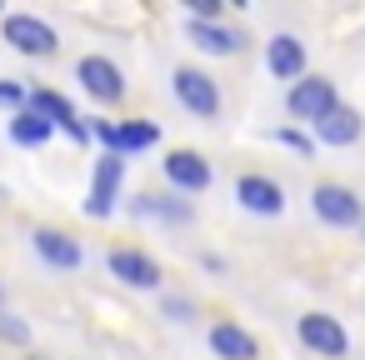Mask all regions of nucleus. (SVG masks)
Listing matches in <instances>:
<instances>
[{
  "instance_id": "nucleus-1",
  "label": "nucleus",
  "mask_w": 365,
  "mask_h": 360,
  "mask_svg": "<svg viewBox=\"0 0 365 360\" xmlns=\"http://www.w3.org/2000/svg\"><path fill=\"white\" fill-rule=\"evenodd\" d=\"M310 210H315L330 230H365V200H360L350 185H340V180H320V185L310 190Z\"/></svg>"
},
{
  "instance_id": "nucleus-2",
  "label": "nucleus",
  "mask_w": 365,
  "mask_h": 360,
  "mask_svg": "<svg viewBox=\"0 0 365 360\" xmlns=\"http://www.w3.org/2000/svg\"><path fill=\"white\" fill-rule=\"evenodd\" d=\"M170 91H175L180 110H190L195 120H215L220 115V86H215V76H205L195 66H180L170 76Z\"/></svg>"
},
{
  "instance_id": "nucleus-3",
  "label": "nucleus",
  "mask_w": 365,
  "mask_h": 360,
  "mask_svg": "<svg viewBox=\"0 0 365 360\" xmlns=\"http://www.w3.org/2000/svg\"><path fill=\"white\" fill-rule=\"evenodd\" d=\"M335 106H340V96H335V81L330 76H305V81H295L285 91V110L295 120H305V125H320Z\"/></svg>"
},
{
  "instance_id": "nucleus-4",
  "label": "nucleus",
  "mask_w": 365,
  "mask_h": 360,
  "mask_svg": "<svg viewBox=\"0 0 365 360\" xmlns=\"http://www.w3.org/2000/svg\"><path fill=\"white\" fill-rule=\"evenodd\" d=\"M76 81H81V91H86L91 101H101V106H120V101H125V76H120V66H115L110 56H81Z\"/></svg>"
},
{
  "instance_id": "nucleus-5",
  "label": "nucleus",
  "mask_w": 365,
  "mask_h": 360,
  "mask_svg": "<svg viewBox=\"0 0 365 360\" xmlns=\"http://www.w3.org/2000/svg\"><path fill=\"white\" fill-rule=\"evenodd\" d=\"M120 180H125V155H101L96 170H91V195H86V215L91 220H110L115 215Z\"/></svg>"
},
{
  "instance_id": "nucleus-6",
  "label": "nucleus",
  "mask_w": 365,
  "mask_h": 360,
  "mask_svg": "<svg viewBox=\"0 0 365 360\" xmlns=\"http://www.w3.org/2000/svg\"><path fill=\"white\" fill-rule=\"evenodd\" d=\"M295 335H300L305 350H315V355H325V360H340V355L350 350L345 325H340L335 315H325V310H305V315L295 320Z\"/></svg>"
},
{
  "instance_id": "nucleus-7",
  "label": "nucleus",
  "mask_w": 365,
  "mask_h": 360,
  "mask_svg": "<svg viewBox=\"0 0 365 360\" xmlns=\"http://www.w3.org/2000/svg\"><path fill=\"white\" fill-rule=\"evenodd\" d=\"M0 36H6L11 51H21V56H56L61 51V36L41 16H6L0 21Z\"/></svg>"
},
{
  "instance_id": "nucleus-8",
  "label": "nucleus",
  "mask_w": 365,
  "mask_h": 360,
  "mask_svg": "<svg viewBox=\"0 0 365 360\" xmlns=\"http://www.w3.org/2000/svg\"><path fill=\"white\" fill-rule=\"evenodd\" d=\"M31 110H41V115H46L56 130H66L76 145H86V140H91V125L76 115V106H71L61 91H51V86H31Z\"/></svg>"
},
{
  "instance_id": "nucleus-9",
  "label": "nucleus",
  "mask_w": 365,
  "mask_h": 360,
  "mask_svg": "<svg viewBox=\"0 0 365 360\" xmlns=\"http://www.w3.org/2000/svg\"><path fill=\"white\" fill-rule=\"evenodd\" d=\"M160 170H165V180H170L180 195H200V190L210 185V160H205L200 150H170V155L160 160Z\"/></svg>"
},
{
  "instance_id": "nucleus-10",
  "label": "nucleus",
  "mask_w": 365,
  "mask_h": 360,
  "mask_svg": "<svg viewBox=\"0 0 365 360\" xmlns=\"http://www.w3.org/2000/svg\"><path fill=\"white\" fill-rule=\"evenodd\" d=\"M235 200H240L250 215H265V220L285 210V190H280V180H270V175H260V170H250V175L235 180Z\"/></svg>"
},
{
  "instance_id": "nucleus-11",
  "label": "nucleus",
  "mask_w": 365,
  "mask_h": 360,
  "mask_svg": "<svg viewBox=\"0 0 365 360\" xmlns=\"http://www.w3.org/2000/svg\"><path fill=\"white\" fill-rule=\"evenodd\" d=\"M106 265H110L115 280H125V285H135V290H155V285H160V265H155L145 250H135V245H115V250L106 255Z\"/></svg>"
},
{
  "instance_id": "nucleus-12",
  "label": "nucleus",
  "mask_w": 365,
  "mask_h": 360,
  "mask_svg": "<svg viewBox=\"0 0 365 360\" xmlns=\"http://www.w3.org/2000/svg\"><path fill=\"white\" fill-rule=\"evenodd\" d=\"M31 245H36V255H41L46 265H56V270H81V260H86L81 240L66 235V230H51V225L31 230Z\"/></svg>"
},
{
  "instance_id": "nucleus-13",
  "label": "nucleus",
  "mask_w": 365,
  "mask_h": 360,
  "mask_svg": "<svg viewBox=\"0 0 365 360\" xmlns=\"http://www.w3.org/2000/svg\"><path fill=\"white\" fill-rule=\"evenodd\" d=\"M265 71H270L275 81H290V86L305 81V46H300L295 36H285V31L270 36V41H265Z\"/></svg>"
},
{
  "instance_id": "nucleus-14",
  "label": "nucleus",
  "mask_w": 365,
  "mask_h": 360,
  "mask_svg": "<svg viewBox=\"0 0 365 360\" xmlns=\"http://www.w3.org/2000/svg\"><path fill=\"white\" fill-rule=\"evenodd\" d=\"M185 36H190V46L195 51H205V56H240L245 51V36L235 31V26H210V21H185Z\"/></svg>"
},
{
  "instance_id": "nucleus-15",
  "label": "nucleus",
  "mask_w": 365,
  "mask_h": 360,
  "mask_svg": "<svg viewBox=\"0 0 365 360\" xmlns=\"http://www.w3.org/2000/svg\"><path fill=\"white\" fill-rule=\"evenodd\" d=\"M315 130V140L320 145H335V150H345V145H355L360 135H365V115L355 110V106H335L320 125H310Z\"/></svg>"
},
{
  "instance_id": "nucleus-16",
  "label": "nucleus",
  "mask_w": 365,
  "mask_h": 360,
  "mask_svg": "<svg viewBox=\"0 0 365 360\" xmlns=\"http://www.w3.org/2000/svg\"><path fill=\"white\" fill-rule=\"evenodd\" d=\"M210 350L220 360H260V340L245 325H235V320H215L210 325Z\"/></svg>"
},
{
  "instance_id": "nucleus-17",
  "label": "nucleus",
  "mask_w": 365,
  "mask_h": 360,
  "mask_svg": "<svg viewBox=\"0 0 365 360\" xmlns=\"http://www.w3.org/2000/svg\"><path fill=\"white\" fill-rule=\"evenodd\" d=\"M51 135H56V125H51L41 110H31V106H26L21 115H11V140H16V145H31V150H41Z\"/></svg>"
},
{
  "instance_id": "nucleus-18",
  "label": "nucleus",
  "mask_w": 365,
  "mask_h": 360,
  "mask_svg": "<svg viewBox=\"0 0 365 360\" xmlns=\"http://www.w3.org/2000/svg\"><path fill=\"white\" fill-rule=\"evenodd\" d=\"M140 220L145 215H155V220H175V225H185V220H195V210H190V200H180V195H140L135 205H130Z\"/></svg>"
},
{
  "instance_id": "nucleus-19",
  "label": "nucleus",
  "mask_w": 365,
  "mask_h": 360,
  "mask_svg": "<svg viewBox=\"0 0 365 360\" xmlns=\"http://www.w3.org/2000/svg\"><path fill=\"white\" fill-rule=\"evenodd\" d=\"M150 145H160L155 120H120V155H135V150H150Z\"/></svg>"
},
{
  "instance_id": "nucleus-20",
  "label": "nucleus",
  "mask_w": 365,
  "mask_h": 360,
  "mask_svg": "<svg viewBox=\"0 0 365 360\" xmlns=\"http://www.w3.org/2000/svg\"><path fill=\"white\" fill-rule=\"evenodd\" d=\"M0 340H11V345H31V325L11 310H0Z\"/></svg>"
},
{
  "instance_id": "nucleus-21",
  "label": "nucleus",
  "mask_w": 365,
  "mask_h": 360,
  "mask_svg": "<svg viewBox=\"0 0 365 360\" xmlns=\"http://www.w3.org/2000/svg\"><path fill=\"white\" fill-rule=\"evenodd\" d=\"M0 106H6V110H16V115H21V110L31 106V91H26L21 81H0Z\"/></svg>"
},
{
  "instance_id": "nucleus-22",
  "label": "nucleus",
  "mask_w": 365,
  "mask_h": 360,
  "mask_svg": "<svg viewBox=\"0 0 365 360\" xmlns=\"http://www.w3.org/2000/svg\"><path fill=\"white\" fill-rule=\"evenodd\" d=\"M275 140H280V145H290V150H300V155H315V140H310V135H300V130H290V125H285V130H275Z\"/></svg>"
},
{
  "instance_id": "nucleus-23",
  "label": "nucleus",
  "mask_w": 365,
  "mask_h": 360,
  "mask_svg": "<svg viewBox=\"0 0 365 360\" xmlns=\"http://www.w3.org/2000/svg\"><path fill=\"white\" fill-rule=\"evenodd\" d=\"M190 21H210V26H215V21H220V0H195V16H190Z\"/></svg>"
},
{
  "instance_id": "nucleus-24",
  "label": "nucleus",
  "mask_w": 365,
  "mask_h": 360,
  "mask_svg": "<svg viewBox=\"0 0 365 360\" xmlns=\"http://www.w3.org/2000/svg\"><path fill=\"white\" fill-rule=\"evenodd\" d=\"M165 315L170 320H190L195 315V300H165Z\"/></svg>"
},
{
  "instance_id": "nucleus-25",
  "label": "nucleus",
  "mask_w": 365,
  "mask_h": 360,
  "mask_svg": "<svg viewBox=\"0 0 365 360\" xmlns=\"http://www.w3.org/2000/svg\"><path fill=\"white\" fill-rule=\"evenodd\" d=\"M0 300H6V290H0Z\"/></svg>"
}]
</instances>
